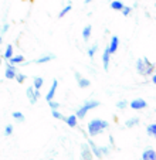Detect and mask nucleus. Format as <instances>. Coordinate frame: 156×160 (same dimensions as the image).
I'll list each match as a JSON object with an SVG mask.
<instances>
[{"label":"nucleus","mask_w":156,"mask_h":160,"mask_svg":"<svg viewBox=\"0 0 156 160\" xmlns=\"http://www.w3.org/2000/svg\"><path fill=\"white\" fill-rule=\"evenodd\" d=\"M48 105H50V108H51V109H58V108H60V103H58V102H55L54 99L48 101Z\"/></svg>","instance_id":"32"},{"label":"nucleus","mask_w":156,"mask_h":160,"mask_svg":"<svg viewBox=\"0 0 156 160\" xmlns=\"http://www.w3.org/2000/svg\"><path fill=\"white\" fill-rule=\"evenodd\" d=\"M13 132H14V126L13 125H6V128H4V136H12L13 135Z\"/></svg>","instance_id":"26"},{"label":"nucleus","mask_w":156,"mask_h":160,"mask_svg":"<svg viewBox=\"0 0 156 160\" xmlns=\"http://www.w3.org/2000/svg\"><path fill=\"white\" fill-rule=\"evenodd\" d=\"M138 125H139V118H138V116L129 118L128 121L125 122V126H126V128H133V126H138Z\"/></svg>","instance_id":"22"},{"label":"nucleus","mask_w":156,"mask_h":160,"mask_svg":"<svg viewBox=\"0 0 156 160\" xmlns=\"http://www.w3.org/2000/svg\"><path fill=\"white\" fill-rule=\"evenodd\" d=\"M44 87V79L43 77H34L33 78V88L34 89H41Z\"/></svg>","instance_id":"19"},{"label":"nucleus","mask_w":156,"mask_h":160,"mask_svg":"<svg viewBox=\"0 0 156 160\" xmlns=\"http://www.w3.org/2000/svg\"><path fill=\"white\" fill-rule=\"evenodd\" d=\"M57 88H58V81L57 79H54V81L51 82V87H50V89H48V92L45 94V101H51V99H54V95H55V92H57Z\"/></svg>","instance_id":"10"},{"label":"nucleus","mask_w":156,"mask_h":160,"mask_svg":"<svg viewBox=\"0 0 156 160\" xmlns=\"http://www.w3.org/2000/svg\"><path fill=\"white\" fill-rule=\"evenodd\" d=\"M91 2H94V0H84V3H85V4H88V3H91Z\"/></svg>","instance_id":"35"},{"label":"nucleus","mask_w":156,"mask_h":160,"mask_svg":"<svg viewBox=\"0 0 156 160\" xmlns=\"http://www.w3.org/2000/svg\"><path fill=\"white\" fill-rule=\"evenodd\" d=\"M51 115H53V118H55V119H64L63 113H61L58 109H51Z\"/></svg>","instance_id":"27"},{"label":"nucleus","mask_w":156,"mask_h":160,"mask_svg":"<svg viewBox=\"0 0 156 160\" xmlns=\"http://www.w3.org/2000/svg\"><path fill=\"white\" fill-rule=\"evenodd\" d=\"M123 6H125V4H123L121 0H114V2H111V9L115 10V12H121V10L123 9Z\"/></svg>","instance_id":"21"},{"label":"nucleus","mask_w":156,"mask_h":160,"mask_svg":"<svg viewBox=\"0 0 156 160\" xmlns=\"http://www.w3.org/2000/svg\"><path fill=\"white\" fill-rule=\"evenodd\" d=\"M108 128H109L108 122L104 121V119H98V118L90 121L88 122V125H87L88 135H90L91 138H95V136L102 135L105 130H108Z\"/></svg>","instance_id":"1"},{"label":"nucleus","mask_w":156,"mask_h":160,"mask_svg":"<svg viewBox=\"0 0 156 160\" xmlns=\"http://www.w3.org/2000/svg\"><path fill=\"white\" fill-rule=\"evenodd\" d=\"M109 150H111V148H109V146H101L102 156H105V154H108V153H109Z\"/></svg>","instance_id":"33"},{"label":"nucleus","mask_w":156,"mask_h":160,"mask_svg":"<svg viewBox=\"0 0 156 160\" xmlns=\"http://www.w3.org/2000/svg\"><path fill=\"white\" fill-rule=\"evenodd\" d=\"M0 26H2V24H0Z\"/></svg>","instance_id":"39"},{"label":"nucleus","mask_w":156,"mask_h":160,"mask_svg":"<svg viewBox=\"0 0 156 160\" xmlns=\"http://www.w3.org/2000/svg\"><path fill=\"white\" fill-rule=\"evenodd\" d=\"M111 52H109L108 47H107L105 50H104V52H102V67H104V70L108 71L109 70V64H111Z\"/></svg>","instance_id":"8"},{"label":"nucleus","mask_w":156,"mask_h":160,"mask_svg":"<svg viewBox=\"0 0 156 160\" xmlns=\"http://www.w3.org/2000/svg\"><path fill=\"white\" fill-rule=\"evenodd\" d=\"M12 116H13V119H14L17 123H23L24 121H26V116L21 113V112H18V111H16V112H13L12 113Z\"/></svg>","instance_id":"20"},{"label":"nucleus","mask_w":156,"mask_h":160,"mask_svg":"<svg viewBox=\"0 0 156 160\" xmlns=\"http://www.w3.org/2000/svg\"><path fill=\"white\" fill-rule=\"evenodd\" d=\"M9 28H10V26L7 24V23H4L3 26H0V34L3 36V34H6L7 31H9Z\"/></svg>","instance_id":"31"},{"label":"nucleus","mask_w":156,"mask_h":160,"mask_svg":"<svg viewBox=\"0 0 156 160\" xmlns=\"http://www.w3.org/2000/svg\"><path fill=\"white\" fill-rule=\"evenodd\" d=\"M24 61H26V60H24V55L18 54V55H13V57L9 60V62L13 64V65H21Z\"/></svg>","instance_id":"18"},{"label":"nucleus","mask_w":156,"mask_h":160,"mask_svg":"<svg viewBox=\"0 0 156 160\" xmlns=\"http://www.w3.org/2000/svg\"><path fill=\"white\" fill-rule=\"evenodd\" d=\"M17 72H18L17 67L13 65V64H10V62H7L6 70H4V78L6 79H14V77H16Z\"/></svg>","instance_id":"6"},{"label":"nucleus","mask_w":156,"mask_h":160,"mask_svg":"<svg viewBox=\"0 0 156 160\" xmlns=\"http://www.w3.org/2000/svg\"><path fill=\"white\" fill-rule=\"evenodd\" d=\"M13 55H14V47H13L12 44H7V47H6V50H4L3 57H2V58H4V60L9 61Z\"/></svg>","instance_id":"16"},{"label":"nucleus","mask_w":156,"mask_h":160,"mask_svg":"<svg viewBox=\"0 0 156 160\" xmlns=\"http://www.w3.org/2000/svg\"><path fill=\"white\" fill-rule=\"evenodd\" d=\"M2 42H3V36L0 34V44H2Z\"/></svg>","instance_id":"36"},{"label":"nucleus","mask_w":156,"mask_h":160,"mask_svg":"<svg viewBox=\"0 0 156 160\" xmlns=\"http://www.w3.org/2000/svg\"><path fill=\"white\" fill-rule=\"evenodd\" d=\"M91 33H92V26L87 24L84 28H82V33H81L82 40H84V41H88V40H90V37H91Z\"/></svg>","instance_id":"17"},{"label":"nucleus","mask_w":156,"mask_h":160,"mask_svg":"<svg viewBox=\"0 0 156 160\" xmlns=\"http://www.w3.org/2000/svg\"><path fill=\"white\" fill-rule=\"evenodd\" d=\"M150 79H152V84H156V75H155V72L150 75Z\"/></svg>","instance_id":"34"},{"label":"nucleus","mask_w":156,"mask_h":160,"mask_svg":"<svg viewBox=\"0 0 156 160\" xmlns=\"http://www.w3.org/2000/svg\"><path fill=\"white\" fill-rule=\"evenodd\" d=\"M122 12V14L125 16V17H128V16H131V13H132V7L131 6H123V9L121 10Z\"/></svg>","instance_id":"29"},{"label":"nucleus","mask_w":156,"mask_h":160,"mask_svg":"<svg viewBox=\"0 0 156 160\" xmlns=\"http://www.w3.org/2000/svg\"><path fill=\"white\" fill-rule=\"evenodd\" d=\"M26 78H27V77L24 75V74H21V72H17L16 74V77H14V79L18 82V84H23V82L26 81Z\"/></svg>","instance_id":"28"},{"label":"nucleus","mask_w":156,"mask_h":160,"mask_svg":"<svg viewBox=\"0 0 156 160\" xmlns=\"http://www.w3.org/2000/svg\"><path fill=\"white\" fill-rule=\"evenodd\" d=\"M64 122H65L67 125H68L70 128H77L78 126V118L75 115H70V116H64V119H63Z\"/></svg>","instance_id":"15"},{"label":"nucleus","mask_w":156,"mask_h":160,"mask_svg":"<svg viewBox=\"0 0 156 160\" xmlns=\"http://www.w3.org/2000/svg\"><path fill=\"white\" fill-rule=\"evenodd\" d=\"M128 106L132 108L133 111H142V109H145L148 106V103H146V101L142 99V98H136V99L128 102Z\"/></svg>","instance_id":"5"},{"label":"nucleus","mask_w":156,"mask_h":160,"mask_svg":"<svg viewBox=\"0 0 156 160\" xmlns=\"http://www.w3.org/2000/svg\"><path fill=\"white\" fill-rule=\"evenodd\" d=\"M26 97L30 101L31 105H34V103L39 101V98L41 97V92H40V89H34L33 87H29L27 89H26Z\"/></svg>","instance_id":"4"},{"label":"nucleus","mask_w":156,"mask_h":160,"mask_svg":"<svg viewBox=\"0 0 156 160\" xmlns=\"http://www.w3.org/2000/svg\"><path fill=\"white\" fill-rule=\"evenodd\" d=\"M71 9H72V6H71V4H67L65 7H63V9H61V12L58 13V18H63L64 16L67 14V13H70V12H71Z\"/></svg>","instance_id":"25"},{"label":"nucleus","mask_w":156,"mask_h":160,"mask_svg":"<svg viewBox=\"0 0 156 160\" xmlns=\"http://www.w3.org/2000/svg\"><path fill=\"white\" fill-rule=\"evenodd\" d=\"M2 61H3V60H2V57H0V65H2Z\"/></svg>","instance_id":"37"},{"label":"nucleus","mask_w":156,"mask_h":160,"mask_svg":"<svg viewBox=\"0 0 156 160\" xmlns=\"http://www.w3.org/2000/svg\"><path fill=\"white\" fill-rule=\"evenodd\" d=\"M88 146H90V149H91V152H92V154L95 157H98V159H101L102 157V152H101V148H99L98 145H95V143L92 142V140H88Z\"/></svg>","instance_id":"13"},{"label":"nucleus","mask_w":156,"mask_h":160,"mask_svg":"<svg viewBox=\"0 0 156 160\" xmlns=\"http://www.w3.org/2000/svg\"><path fill=\"white\" fill-rule=\"evenodd\" d=\"M74 77H75V79H77V84H78V87L80 88H88L91 85V81L88 78H84V77L81 75V74L78 72H75L74 74Z\"/></svg>","instance_id":"9"},{"label":"nucleus","mask_w":156,"mask_h":160,"mask_svg":"<svg viewBox=\"0 0 156 160\" xmlns=\"http://www.w3.org/2000/svg\"><path fill=\"white\" fill-rule=\"evenodd\" d=\"M135 68H136V72H138L139 75H143V77L152 75V74L155 72V64L150 62L146 57L139 58L135 64Z\"/></svg>","instance_id":"2"},{"label":"nucleus","mask_w":156,"mask_h":160,"mask_svg":"<svg viewBox=\"0 0 156 160\" xmlns=\"http://www.w3.org/2000/svg\"><path fill=\"white\" fill-rule=\"evenodd\" d=\"M96 51H98V44H92L91 47H88V50H87L88 57L94 58V57H95V54H96Z\"/></svg>","instance_id":"23"},{"label":"nucleus","mask_w":156,"mask_h":160,"mask_svg":"<svg viewBox=\"0 0 156 160\" xmlns=\"http://www.w3.org/2000/svg\"><path fill=\"white\" fill-rule=\"evenodd\" d=\"M117 108L118 109H122V111H123V109H126V108H128V101H125V99L119 101V102L117 103Z\"/></svg>","instance_id":"30"},{"label":"nucleus","mask_w":156,"mask_h":160,"mask_svg":"<svg viewBox=\"0 0 156 160\" xmlns=\"http://www.w3.org/2000/svg\"><path fill=\"white\" fill-rule=\"evenodd\" d=\"M92 159H94V154H92V152H91L88 143H82L81 145V160H92Z\"/></svg>","instance_id":"7"},{"label":"nucleus","mask_w":156,"mask_h":160,"mask_svg":"<svg viewBox=\"0 0 156 160\" xmlns=\"http://www.w3.org/2000/svg\"><path fill=\"white\" fill-rule=\"evenodd\" d=\"M142 160H156V152L153 148H146L142 153Z\"/></svg>","instance_id":"11"},{"label":"nucleus","mask_w":156,"mask_h":160,"mask_svg":"<svg viewBox=\"0 0 156 160\" xmlns=\"http://www.w3.org/2000/svg\"><path fill=\"white\" fill-rule=\"evenodd\" d=\"M47 160H53V159H47Z\"/></svg>","instance_id":"38"},{"label":"nucleus","mask_w":156,"mask_h":160,"mask_svg":"<svg viewBox=\"0 0 156 160\" xmlns=\"http://www.w3.org/2000/svg\"><path fill=\"white\" fill-rule=\"evenodd\" d=\"M118 47H119V38H118V36H112L111 42H109V45H108L109 52H111V54H115V52L118 51Z\"/></svg>","instance_id":"12"},{"label":"nucleus","mask_w":156,"mask_h":160,"mask_svg":"<svg viewBox=\"0 0 156 160\" xmlns=\"http://www.w3.org/2000/svg\"><path fill=\"white\" fill-rule=\"evenodd\" d=\"M146 132L150 138H156V123H150L149 126L146 128Z\"/></svg>","instance_id":"24"},{"label":"nucleus","mask_w":156,"mask_h":160,"mask_svg":"<svg viewBox=\"0 0 156 160\" xmlns=\"http://www.w3.org/2000/svg\"><path fill=\"white\" fill-rule=\"evenodd\" d=\"M98 106H99V101H96V99H88V101H85V102L77 109V112H75V116H77L78 119H84L85 115H87L88 112L92 111V109H95V108H98Z\"/></svg>","instance_id":"3"},{"label":"nucleus","mask_w":156,"mask_h":160,"mask_svg":"<svg viewBox=\"0 0 156 160\" xmlns=\"http://www.w3.org/2000/svg\"><path fill=\"white\" fill-rule=\"evenodd\" d=\"M54 58H55L54 54H43L41 57L36 58L33 62H34V64H45V62H50V61H53Z\"/></svg>","instance_id":"14"}]
</instances>
